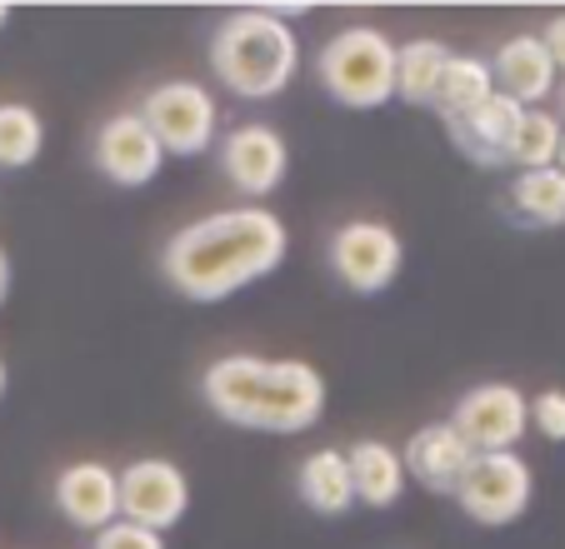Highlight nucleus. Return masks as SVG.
<instances>
[{"instance_id":"1","label":"nucleus","mask_w":565,"mask_h":549,"mask_svg":"<svg viewBox=\"0 0 565 549\" xmlns=\"http://www.w3.org/2000/svg\"><path fill=\"white\" fill-rule=\"evenodd\" d=\"M286 220L260 205H241V211H221L191 220L185 230L171 235L166 255H160V274L171 280L195 305H215L231 300L235 290L266 280L286 260Z\"/></svg>"},{"instance_id":"2","label":"nucleus","mask_w":565,"mask_h":549,"mask_svg":"<svg viewBox=\"0 0 565 549\" xmlns=\"http://www.w3.org/2000/svg\"><path fill=\"white\" fill-rule=\"evenodd\" d=\"M201 395L225 424L266 434H300L326 415V380L306 359L225 355L205 370Z\"/></svg>"},{"instance_id":"3","label":"nucleus","mask_w":565,"mask_h":549,"mask_svg":"<svg viewBox=\"0 0 565 549\" xmlns=\"http://www.w3.org/2000/svg\"><path fill=\"white\" fill-rule=\"evenodd\" d=\"M211 71L241 100H270L296 80L300 41L270 11H235L211 35Z\"/></svg>"},{"instance_id":"4","label":"nucleus","mask_w":565,"mask_h":549,"mask_svg":"<svg viewBox=\"0 0 565 549\" xmlns=\"http://www.w3.org/2000/svg\"><path fill=\"white\" fill-rule=\"evenodd\" d=\"M320 85L351 110H375L395 100V45L375 25H345L320 51Z\"/></svg>"},{"instance_id":"5","label":"nucleus","mask_w":565,"mask_h":549,"mask_svg":"<svg viewBox=\"0 0 565 549\" xmlns=\"http://www.w3.org/2000/svg\"><path fill=\"white\" fill-rule=\"evenodd\" d=\"M531 495H535V475L515 450L476 454L456 485V505L486 529L515 525L531 509Z\"/></svg>"},{"instance_id":"6","label":"nucleus","mask_w":565,"mask_h":549,"mask_svg":"<svg viewBox=\"0 0 565 549\" xmlns=\"http://www.w3.org/2000/svg\"><path fill=\"white\" fill-rule=\"evenodd\" d=\"M406 265V245L385 220H351L331 235V270L355 295H381Z\"/></svg>"},{"instance_id":"7","label":"nucleus","mask_w":565,"mask_h":549,"mask_svg":"<svg viewBox=\"0 0 565 549\" xmlns=\"http://www.w3.org/2000/svg\"><path fill=\"white\" fill-rule=\"evenodd\" d=\"M140 120L150 126L166 155H201V150H211L221 116H215L211 90H201L195 80H166L146 96Z\"/></svg>"},{"instance_id":"8","label":"nucleus","mask_w":565,"mask_h":549,"mask_svg":"<svg viewBox=\"0 0 565 549\" xmlns=\"http://www.w3.org/2000/svg\"><path fill=\"white\" fill-rule=\"evenodd\" d=\"M450 424H456V434L476 454H501V450H515V444H521L525 424H531V400L505 380H486V385L460 395Z\"/></svg>"},{"instance_id":"9","label":"nucleus","mask_w":565,"mask_h":549,"mask_svg":"<svg viewBox=\"0 0 565 549\" xmlns=\"http://www.w3.org/2000/svg\"><path fill=\"white\" fill-rule=\"evenodd\" d=\"M116 480H120V519H130L140 529L166 535L191 509V480L171 460H130Z\"/></svg>"},{"instance_id":"10","label":"nucleus","mask_w":565,"mask_h":549,"mask_svg":"<svg viewBox=\"0 0 565 549\" xmlns=\"http://www.w3.org/2000/svg\"><path fill=\"white\" fill-rule=\"evenodd\" d=\"M90 155H96L100 175H106L110 185H120V191H140V185H150V180L160 175V165H166V150H160V140L150 136V126L140 120V110H120V116H110L106 126L96 130Z\"/></svg>"},{"instance_id":"11","label":"nucleus","mask_w":565,"mask_h":549,"mask_svg":"<svg viewBox=\"0 0 565 549\" xmlns=\"http://www.w3.org/2000/svg\"><path fill=\"white\" fill-rule=\"evenodd\" d=\"M221 170L235 191H246L250 201L280 191V180L290 170V150L280 140V130L270 126H241L221 140Z\"/></svg>"},{"instance_id":"12","label":"nucleus","mask_w":565,"mask_h":549,"mask_svg":"<svg viewBox=\"0 0 565 549\" xmlns=\"http://www.w3.org/2000/svg\"><path fill=\"white\" fill-rule=\"evenodd\" d=\"M521 116L525 110L515 106L511 96L495 90V96L480 100L476 110L446 120L450 146H456L460 155H466L470 165H480V170H505L511 165V146H515V130H521Z\"/></svg>"},{"instance_id":"13","label":"nucleus","mask_w":565,"mask_h":549,"mask_svg":"<svg viewBox=\"0 0 565 549\" xmlns=\"http://www.w3.org/2000/svg\"><path fill=\"white\" fill-rule=\"evenodd\" d=\"M55 509L71 519L75 529L100 535L106 525L120 519V480L100 460H75L55 475Z\"/></svg>"},{"instance_id":"14","label":"nucleus","mask_w":565,"mask_h":549,"mask_svg":"<svg viewBox=\"0 0 565 549\" xmlns=\"http://www.w3.org/2000/svg\"><path fill=\"white\" fill-rule=\"evenodd\" d=\"M470 460H476V450L460 440L450 420L420 424V430L406 440V454H401L406 475L416 480L420 489H430V495H456V485H460Z\"/></svg>"},{"instance_id":"15","label":"nucleus","mask_w":565,"mask_h":549,"mask_svg":"<svg viewBox=\"0 0 565 549\" xmlns=\"http://www.w3.org/2000/svg\"><path fill=\"white\" fill-rule=\"evenodd\" d=\"M555 61L541 45V35H511L491 61V80L501 96H511L521 110H541L545 96H555Z\"/></svg>"},{"instance_id":"16","label":"nucleus","mask_w":565,"mask_h":549,"mask_svg":"<svg viewBox=\"0 0 565 549\" xmlns=\"http://www.w3.org/2000/svg\"><path fill=\"white\" fill-rule=\"evenodd\" d=\"M345 465H351V485H355V505L371 509H391L406 489V465L401 454L385 440H361L345 450Z\"/></svg>"},{"instance_id":"17","label":"nucleus","mask_w":565,"mask_h":549,"mask_svg":"<svg viewBox=\"0 0 565 549\" xmlns=\"http://www.w3.org/2000/svg\"><path fill=\"white\" fill-rule=\"evenodd\" d=\"M296 489L316 515L341 519L355 505V485H351V465H345V450H316L300 460L296 470Z\"/></svg>"},{"instance_id":"18","label":"nucleus","mask_w":565,"mask_h":549,"mask_svg":"<svg viewBox=\"0 0 565 549\" xmlns=\"http://www.w3.org/2000/svg\"><path fill=\"white\" fill-rule=\"evenodd\" d=\"M491 96H495L491 61H476V55H450L446 71H440V85H436L430 110H440L446 120H456V116L476 110L480 100H491Z\"/></svg>"},{"instance_id":"19","label":"nucleus","mask_w":565,"mask_h":549,"mask_svg":"<svg viewBox=\"0 0 565 549\" xmlns=\"http://www.w3.org/2000/svg\"><path fill=\"white\" fill-rule=\"evenodd\" d=\"M446 61H450V51L440 41L395 45V96L406 100V106H430Z\"/></svg>"},{"instance_id":"20","label":"nucleus","mask_w":565,"mask_h":549,"mask_svg":"<svg viewBox=\"0 0 565 549\" xmlns=\"http://www.w3.org/2000/svg\"><path fill=\"white\" fill-rule=\"evenodd\" d=\"M511 205L531 225H565V175L561 170H525L511 180Z\"/></svg>"},{"instance_id":"21","label":"nucleus","mask_w":565,"mask_h":549,"mask_svg":"<svg viewBox=\"0 0 565 549\" xmlns=\"http://www.w3.org/2000/svg\"><path fill=\"white\" fill-rule=\"evenodd\" d=\"M41 146H45V126H41V116H35V106L6 100V106H0V170L35 165Z\"/></svg>"},{"instance_id":"22","label":"nucleus","mask_w":565,"mask_h":549,"mask_svg":"<svg viewBox=\"0 0 565 549\" xmlns=\"http://www.w3.org/2000/svg\"><path fill=\"white\" fill-rule=\"evenodd\" d=\"M565 126L551 116V110H525L521 130H515V146H511V165L521 170H551L555 165V150H561Z\"/></svg>"},{"instance_id":"23","label":"nucleus","mask_w":565,"mask_h":549,"mask_svg":"<svg viewBox=\"0 0 565 549\" xmlns=\"http://www.w3.org/2000/svg\"><path fill=\"white\" fill-rule=\"evenodd\" d=\"M90 549H166V535L140 529V525H130V519H116V525H106L100 535H90Z\"/></svg>"},{"instance_id":"24","label":"nucleus","mask_w":565,"mask_h":549,"mask_svg":"<svg viewBox=\"0 0 565 549\" xmlns=\"http://www.w3.org/2000/svg\"><path fill=\"white\" fill-rule=\"evenodd\" d=\"M531 424L545 434V440L561 444L565 440V390H541L531 400Z\"/></svg>"},{"instance_id":"25","label":"nucleus","mask_w":565,"mask_h":549,"mask_svg":"<svg viewBox=\"0 0 565 549\" xmlns=\"http://www.w3.org/2000/svg\"><path fill=\"white\" fill-rule=\"evenodd\" d=\"M541 45L551 51L555 71H565V15H555V21L545 25V31H541Z\"/></svg>"},{"instance_id":"26","label":"nucleus","mask_w":565,"mask_h":549,"mask_svg":"<svg viewBox=\"0 0 565 549\" xmlns=\"http://www.w3.org/2000/svg\"><path fill=\"white\" fill-rule=\"evenodd\" d=\"M6 295H11V260L0 250V305H6Z\"/></svg>"},{"instance_id":"27","label":"nucleus","mask_w":565,"mask_h":549,"mask_svg":"<svg viewBox=\"0 0 565 549\" xmlns=\"http://www.w3.org/2000/svg\"><path fill=\"white\" fill-rule=\"evenodd\" d=\"M555 170L565 175V136H561V150H555Z\"/></svg>"},{"instance_id":"28","label":"nucleus","mask_w":565,"mask_h":549,"mask_svg":"<svg viewBox=\"0 0 565 549\" xmlns=\"http://www.w3.org/2000/svg\"><path fill=\"white\" fill-rule=\"evenodd\" d=\"M6 21H11V6H6V0H0V25H6Z\"/></svg>"},{"instance_id":"29","label":"nucleus","mask_w":565,"mask_h":549,"mask_svg":"<svg viewBox=\"0 0 565 549\" xmlns=\"http://www.w3.org/2000/svg\"><path fill=\"white\" fill-rule=\"evenodd\" d=\"M555 96H561V116H555V120H565V85H561V90H555Z\"/></svg>"},{"instance_id":"30","label":"nucleus","mask_w":565,"mask_h":549,"mask_svg":"<svg viewBox=\"0 0 565 549\" xmlns=\"http://www.w3.org/2000/svg\"><path fill=\"white\" fill-rule=\"evenodd\" d=\"M0 395H6V359H0Z\"/></svg>"}]
</instances>
